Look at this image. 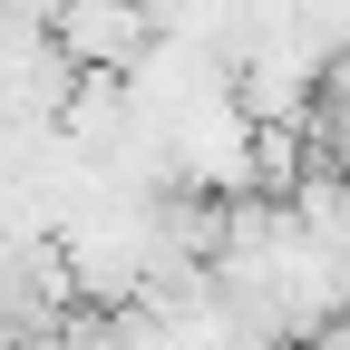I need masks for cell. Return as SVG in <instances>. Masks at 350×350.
Instances as JSON below:
<instances>
[{"instance_id":"3","label":"cell","mask_w":350,"mask_h":350,"mask_svg":"<svg viewBox=\"0 0 350 350\" xmlns=\"http://www.w3.org/2000/svg\"><path fill=\"white\" fill-rule=\"evenodd\" d=\"M0 20H10V29H49L59 0H0Z\"/></svg>"},{"instance_id":"5","label":"cell","mask_w":350,"mask_h":350,"mask_svg":"<svg viewBox=\"0 0 350 350\" xmlns=\"http://www.w3.org/2000/svg\"><path fill=\"white\" fill-rule=\"evenodd\" d=\"M146 10H156V29H165V0H146Z\"/></svg>"},{"instance_id":"2","label":"cell","mask_w":350,"mask_h":350,"mask_svg":"<svg viewBox=\"0 0 350 350\" xmlns=\"http://www.w3.org/2000/svg\"><path fill=\"white\" fill-rule=\"evenodd\" d=\"M68 78L78 68L59 59L49 29H0V107H10V117H59Z\"/></svg>"},{"instance_id":"1","label":"cell","mask_w":350,"mask_h":350,"mask_svg":"<svg viewBox=\"0 0 350 350\" xmlns=\"http://www.w3.org/2000/svg\"><path fill=\"white\" fill-rule=\"evenodd\" d=\"M49 39H59V59H68V68L126 78V68L156 49V10H146V0H59Z\"/></svg>"},{"instance_id":"6","label":"cell","mask_w":350,"mask_h":350,"mask_svg":"<svg viewBox=\"0 0 350 350\" xmlns=\"http://www.w3.org/2000/svg\"><path fill=\"white\" fill-rule=\"evenodd\" d=\"M0 29H10V20H0Z\"/></svg>"},{"instance_id":"4","label":"cell","mask_w":350,"mask_h":350,"mask_svg":"<svg viewBox=\"0 0 350 350\" xmlns=\"http://www.w3.org/2000/svg\"><path fill=\"white\" fill-rule=\"evenodd\" d=\"M0 350H59V321H49V331H29V340H0Z\"/></svg>"}]
</instances>
